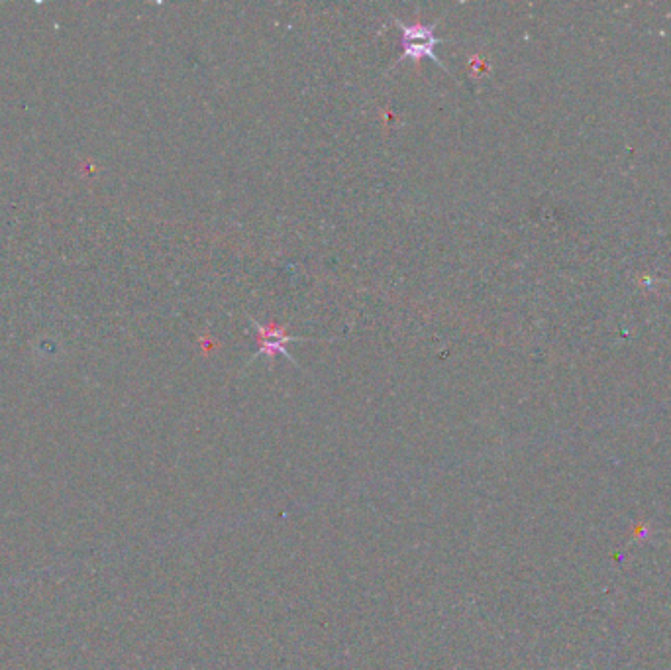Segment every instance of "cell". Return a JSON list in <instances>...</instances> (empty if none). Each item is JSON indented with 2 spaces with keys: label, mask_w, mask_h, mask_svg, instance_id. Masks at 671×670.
<instances>
[{
  "label": "cell",
  "mask_w": 671,
  "mask_h": 670,
  "mask_svg": "<svg viewBox=\"0 0 671 670\" xmlns=\"http://www.w3.org/2000/svg\"><path fill=\"white\" fill-rule=\"evenodd\" d=\"M438 22H440V20H436V22H432V24H413V26H407V24H403L401 20L395 18V24H397V28H399L401 34H403V50H405L403 56L397 59V63H401V61H405V59L420 61V59L428 57V59H432L440 69H444L446 73H450V69L446 67V63H442L440 57L436 56V52H434L436 46H440V44L446 42L444 38H436V36H434V30H436ZM397 63H395V65H397Z\"/></svg>",
  "instance_id": "1"
},
{
  "label": "cell",
  "mask_w": 671,
  "mask_h": 670,
  "mask_svg": "<svg viewBox=\"0 0 671 670\" xmlns=\"http://www.w3.org/2000/svg\"><path fill=\"white\" fill-rule=\"evenodd\" d=\"M250 323H252V327L256 329V333H258L261 340H259V348L256 350V354L250 358L248 366H250L252 362H256V358H259V356H265L269 362H273L277 354L285 356L291 364L299 366V362L295 360V356L289 352L287 344H289V342H303V340H309V338L287 335V333H285V327H279V325H275V323H271V325L265 327V325L258 323L254 317H250Z\"/></svg>",
  "instance_id": "2"
}]
</instances>
